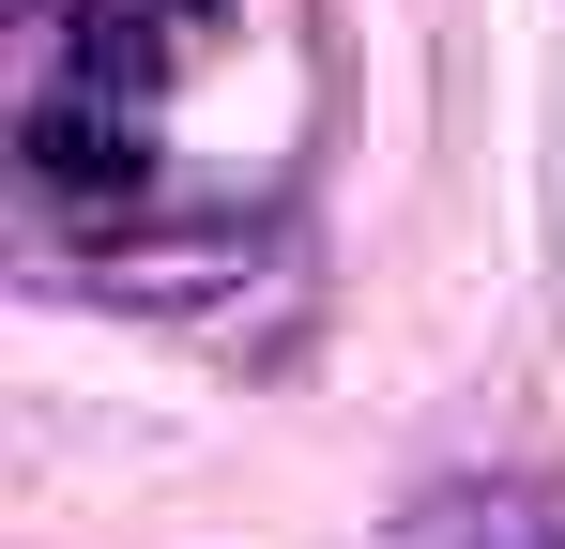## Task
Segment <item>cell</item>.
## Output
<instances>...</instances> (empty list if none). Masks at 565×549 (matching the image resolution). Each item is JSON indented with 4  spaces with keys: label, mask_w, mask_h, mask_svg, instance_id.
<instances>
[{
    "label": "cell",
    "mask_w": 565,
    "mask_h": 549,
    "mask_svg": "<svg viewBox=\"0 0 565 549\" xmlns=\"http://www.w3.org/2000/svg\"><path fill=\"white\" fill-rule=\"evenodd\" d=\"M382 549H565V488H535V473H444V488L397 504Z\"/></svg>",
    "instance_id": "2"
},
{
    "label": "cell",
    "mask_w": 565,
    "mask_h": 549,
    "mask_svg": "<svg viewBox=\"0 0 565 549\" xmlns=\"http://www.w3.org/2000/svg\"><path fill=\"white\" fill-rule=\"evenodd\" d=\"M15 169H31V198H138L153 183V122H138V92L46 77L31 122H15Z\"/></svg>",
    "instance_id": "1"
}]
</instances>
